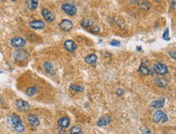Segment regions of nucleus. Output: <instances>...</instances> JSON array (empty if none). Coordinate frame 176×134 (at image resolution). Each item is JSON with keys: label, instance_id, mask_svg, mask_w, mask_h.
I'll use <instances>...</instances> for the list:
<instances>
[{"label": "nucleus", "instance_id": "obj_1", "mask_svg": "<svg viewBox=\"0 0 176 134\" xmlns=\"http://www.w3.org/2000/svg\"><path fill=\"white\" fill-rule=\"evenodd\" d=\"M10 121L15 131H17L18 133H21L25 130V126L23 125L21 118L16 114H13L10 116Z\"/></svg>", "mask_w": 176, "mask_h": 134}, {"label": "nucleus", "instance_id": "obj_2", "mask_svg": "<svg viewBox=\"0 0 176 134\" xmlns=\"http://www.w3.org/2000/svg\"><path fill=\"white\" fill-rule=\"evenodd\" d=\"M62 10L65 12L66 14H68L69 16H74L78 12L77 7L74 4L71 3L63 4L62 5Z\"/></svg>", "mask_w": 176, "mask_h": 134}, {"label": "nucleus", "instance_id": "obj_3", "mask_svg": "<svg viewBox=\"0 0 176 134\" xmlns=\"http://www.w3.org/2000/svg\"><path fill=\"white\" fill-rule=\"evenodd\" d=\"M153 71L155 72L157 74L159 75H165L168 73L167 66L164 64L162 63H157L154 67H153Z\"/></svg>", "mask_w": 176, "mask_h": 134}, {"label": "nucleus", "instance_id": "obj_4", "mask_svg": "<svg viewBox=\"0 0 176 134\" xmlns=\"http://www.w3.org/2000/svg\"><path fill=\"white\" fill-rule=\"evenodd\" d=\"M15 106H16V107H17V109L18 110V111H23V112L27 111H29V103L26 101L22 100V99H18V100H17L16 102H15Z\"/></svg>", "mask_w": 176, "mask_h": 134}, {"label": "nucleus", "instance_id": "obj_5", "mask_svg": "<svg viewBox=\"0 0 176 134\" xmlns=\"http://www.w3.org/2000/svg\"><path fill=\"white\" fill-rule=\"evenodd\" d=\"M28 57H29L28 52L25 50H17L14 53V59L17 61H24L27 59Z\"/></svg>", "mask_w": 176, "mask_h": 134}, {"label": "nucleus", "instance_id": "obj_6", "mask_svg": "<svg viewBox=\"0 0 176 134\" xmlns=\"http://www.w3.org/2000/svg\"><path fill=\"white\" fill-rule=\"evenodd\" d=\"M59 26H60V28H61L62 30L68 32V31H70V30L73 28L74 24H73V22H72L71 20L65 19V20H63L60 23Z\"/></svg>", "mask_w": 176, "mask_h": 134}, {"label": "nucleus", "instance_id": "obj_7", "mask_svg": "<svg viewBox=\"0 0 176 134\" xmlns=\"http://www.w3.org/2000/svg\"><path fill=\"white\" fill-rule=\"evenodd\" d=\"M11 43L16 48H21V47H23V46H25V41L22 37H14V38L12 39Z\"/></svg>", "mask_w": 176, "mask_h": 134}, {"label": "nucleus", "instance_id": "obj_8", "mask_svg": "<svg viewBox=\"0 0 176 134\" xmlns=\"http://www.w3.org/2000/svg\"><path fill=\"white\" fill-rule=\"evenodd\" d=\"M42 15L44 20L47 22H52L55 20V16L53 15V13L51 12H50L49 10H47V9H42Z\"/></svg>", "mask_w": 176, "mask_h": 134}, {"label": "nucleus", "instance_id": "obj_9", "mask_svg": "<svg viewBox=\"0 0 176 134\" xmlns=\"http://www.w3.org/2000/svg\"><path fill=\"white\" fill-rule=\"evenodd\" d=\"M64 47L70 52H74L77 49V46L74 43V41L72 40H68L66 41L64 43Z\"/></svg>", "mask_w": 176, "mask_h": 134}, {"label": "nucleus", "instance_id": "obj_10", "mask_svg": "<svg viewBox=\"0 0 176 134\" xmlns=\"http://www.w3.org/2000/svg\"><path fill=\"white\" fill-rule=\"evenodd\" d=\"M29 26L33 29H42L45 27V24L42 20H33L29 23Z\"/></svg>", "mask_w": 176, "mask_h": 134}, {"label": "nucleus", "instance_id": "obj_11", "mask_svg": "<svg viewBox=\"0 0 176 134\" xmlns=\"http://www.w3.org/2000/svg\"><path fill=\"white\" fill-rule=\"evenodd\" d=\"M164 104H165V98L163 97H159L158 100H156V101H152L151 102V106L152 107H154L156 109H159L163 107Z\"/></svg>", "mask_w": 176, "mask_h": 134}, {"label": "nucleus", "instance_id": "obj_12", "mask_svg": "<svg viewBox=\"0 0 176 134\" xmlns=\"http://www.w3.org/2000/svg\"><path fill=\"white\" fill-rule=\"evenodd\" d=\"M140 74H142L143 76H147V75H152V73L148 69L146 65L144 64L143 63H141V64L139 66V68L138 70Z\"/></svg>", "mask_w": 176, "mask_h": 134}, {"label": "nucleus", "instance_id": "obj_13", "mask_svg": "<svg viewBox=\"0 0 176 134\" xmlns=\"http://www.w3.org/2000/svg\"><path fill=\"white\" fill-rule=\"evenodd\" d=\"M111 121V118L109 115H104L102 116L97 122V125L99 127H103V126L108 125Z\"/></svg>", "mask_w": 176, "mask_h": 134}, {"label": "nucleus", "instance_id": "obj_14", "mask_svg": "<svg viewBox=\"0 0 176 134\" xmlns=\"http://www.w3.org/2000/svg\"><path fill=\"white\" fill-rule=\"evenodd\" d=\"M28 121L33 127H38V126L39 125V124H40L37 116L34 115H32V114L28 115Z\"/></svg>", "mask_w": 176, "mask_h": 134}, {"label": "nucleus", "instance_id": "obj_15", "mask_svg": "<svg viewBox=\"0 0 176 134\" xmlns=\"http://www.w3.org/2000/svg\"><path fill=\"white\" fill-rule=\"evenodd\" d=\"M58 124L63 128H68L70 124V120L68 117H62L58 120Z\"/></svg>", "mask_w": 176, "mask_h": 134}, {"label": "nucleus", "instance_id": "obj_16", "mask_svg": "<svg viewBox=\"0 0 176 134\" xmlns=\"http://www.w3.org/2000/svg\"><path fill=\"white\" fill-rule=\"evenodd\" d=\"M154 84L161 88H164L168 85V81L165 78H157L154 80Z\"/></svg>", "mask_w": 176, "mask_h": 134}, {"label": "nucleus", "instance_id": "obj_17", "mask_svg": "<svg viewBox=\"0 0 176 134\" xmlns=\"http://www.w3.org/2000/svg\"><path fill=\"white\" fill-rule=\"evenodd\" d=\"M97 56L94 55V54H90L89 55H87V56L85 58V62H86V64H95L96 61H97Z\"/></svg>", "mask_w": 176, "mask_h": 134}, {"label": "nucleus", "instance_id": "obj_18", "mask_svg": "<svg viewBox=\"0 0 176 134\" xmlns=\"http://www.w3.org/2000/svg\"><path fill=\"white\" fill-rule=\"evenodd\" d=\"M164 112L161 111H156L155 113L153 114V120L155 123H158L161 120V119L163 117Z\"/></svg>", "mask_w": 176, "mask_h": 134}, {"label": "nucleus", "instance_id": "obj_19", "mask_svg": "<svg viewBox=\"0 0 176 134\" xmlns=\"http://www.w3.org/2000/svg\"><path fill=\"white\" fill-rule=\"evenodd\" d=\"M94 24V21L90 19H85V20H82L81 21V25L84 28H89V27H92Z\"/></svg>", "mask_w": 176, "mask_h": 134}, {"label": "nucleus", "instance_id": "obj_20", "mask_svg": "<svg viewBox=\"0 0 176 134\" xmlns=\"http://www.w3.org/2000/svg\"><path fill=\"white\" fill-rule=\"evenodd\" d=\"M27 7L30 10H34V9H36L38 7V1H34V0H29V1H27Z\"/></svg>", "mask_w": 176, "mask_h": 134}, {"label": "nucleus", "instance_id": "obj_21", "mask_svg": "<svg viewBox=\"0 0 176 134\" xmlns=\"http://www.w3.org/2000/svg\"><path fill=\"white\" fill-rule=\"evenodd\" d=\"M26 94L28 96H33L34 94H36L38 93V89L37 87L33 86V87H29L28 89H26Z\"/></svg>", "mask_w": 176, "mask_h": 134}, {"label": "nucleus", "instance_id": "obj_22", "mask_svg": "<svg viewBox=\"0 0 176 134\" xmlns=\"http://www.w3.org/2000/svg\"><path fill=\"white\" fill-rule=\"evenodd\" d=\"M43 68L45 69L46 71L48 73H53L54 72V68L52 64L49 63V62H46L45 64H43Z\"/></svg>", "mask_w": 176, "mask_h": 134}, {"label": "nucleus", "instance_id": "obj_23", "mask_svg": "<svg viewBox=\"0 0 176 134\" xmlns=\"http://www.w3.org/2000/svg\"><path fill=\"white\" fill-rule=\"evenodd\" d=\"M70 134H82V131L80 127L78 126H74L71 128L70 131Z\"/></svg>", "mask_w": 176, "mask_h": 134}, {"label": "nucleus", "instance_id": "obj_24", "mask_svg": "<svg viewBox=\"0 0 176 134\" xmlns=\"http://www.w3.org/2000/svg\"><path fill=\"white\" fill-rule=\"evenodd\" d=\"M70 89H71L72 91H74V92H83V90H84L83 87L76 85H70Z\"/></svg>", "mask_w": 176, "mask_h": 134}, {"label": "nucleus", "instance_id": "obj_25", "mask_svg": "<svg viewBox=\"0 0 176 134\" xmlns=\"http://www.w3.org/2000/svg\"><path fill=\"white\" fill-rule=\"evenodd\" d=\"M139 5L140 8L143 9V10H149L150 9V6H149V4L147 3V2H144V1L139 2Z\"/></svg>", "mask_w": 176, "mask_h": 134}, {"label": "nucleus", "instance_id": "obj_26", "mask_svg": "<svg viewBox=\"0 0 176 134\" xmlns=\"http://www.w3.org/2000/svg\"><path fill=\"white\" fill-rule=\"evenodd\" d=\"M141 133H142V134H152L151 133V131L148 129L146 126H143L141 128Z\"/></svg>", "mask_w": 176, "mask_h": 134}, {"label": "nucleus", "instance_id": "obj_27", "mask_svg": "<svg viewBox=\"0 0 176 134\" xmlns=\"http://www.w3.org/2000/svg\"><path fill=\"white\" fill-rule=\"evenodd\" d=\"M163 39L166 41L170 40V37H169V28H166V30H165V32L163 33Z\"/></svg>", "mask_w": 176, "mask_h": 134}, {"label": "nucleus", "instance_id": "obj_28", "mask_svg": "<svg viewBox=\"0 0 176 134\" xmlns=\"http://www.w3.org/2000/svg\"><path fill=\"white\" fill-rule=\"evenodd\" d=\"M99 28L98 26H92L91 27V28H90V32H99Z\"/></svg>", "mask_w": 176, "mask_h": 134}, {"label": "nucleus", "instance_id": "obj_29", "mask_svg": "<svg viewBox=\"0 0 176 134\" xmlns=\"http://www.w3.org/2000/svg\"><path fill=\"white\" fill-rule=\"evenodd\" d=\"M110 44H111V46H119L121 45L118 41H117V40H113L110 42Z\"/></svg>", "mask_w": 176, "mask_h": 134}, {"label": "nucleus", "instance_id": "obj_30", "mask_svg": "<svg viewBox=\"0 0 176 134\" xmlns=\"http://www.w3.org/2000/svg\"><path fill=\"white\" fill-rule=\"evenodd\" d=\"M169 55H170V56H171L173 59H176V51H173V50H170V51L169 52Z\"/></svg>", "mask_w": 176, "mask_h": 134}, {"label": "nucleus", "instance_id": "obj_31", "mask_svg": "<svg viewBox=\"0 0 176 134\" xmlns=\"http://www.w3.org/2000/svg\"><path fill=\"white\" fill-rule=\"evenodd\" d=\"M168 120V117H167V115H166V114L164 113L163 115V117H162V119H161V121L163 122V123H166V122Z\"/></svg>", "mask_w": 176, "mask_h": 134}, {"label": "nucleus", "instance_id": "obj_32", "mask_svg": "<svg viewBox=\"0 0 176 134\" xmlns=\"http://www.w3.org/2000/svg\"><path fill=\"white\" fill-rule=\"evenodd\" d=\"M117 93H118V95H120V96H122V95L123 93H124V91H123L122 89H118V91H117Z\"/></svg>", "mask_w": 176, "mask_h": 134}, {"label": "nucleus", "instance_id": "obj_33", "mask_svg": "<svg viewBox=\"0 0 176 134\" xmlns=\"http://www.w3.org/2000/svg\"><path fill=\"white\" fill-rule=\"evenodd\" d=\"M171 7L172 8H176V2L175 1H173L171 3Z\"/></svg>", "mask_w": 176, "mask_h": 134}, {"label": "nucleus", "instance_id": "obj_34", "mask_svg": "<svg viewBox=\"0 0 176 134\" xmlns=\"http://www.w3.org/2000/svg\"><path fill=\"white\" fill-rule=\"evenodd\" d=\"M137 50H141V47H140V46H139V47H137Z\"/></svg>", "mask_w": 176, "mask_h": 134}]
</instances>
